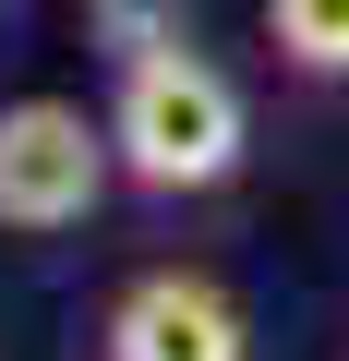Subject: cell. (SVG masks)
<instances>
[{
    "mask_svg": "<svg viewBox=\"0 0 349 361\" xmlns=\"http://www.w3.org/2000/svg\"><path fill=\"white\" fill-rule=\"evenodd\" d=\"M121 180V145H109V109L85 97H0V229L25 241H61L109 205Z\"/></svg>",
    "mask_w": 349,
    "mask_h": 361,
    "instance_id": "cell-2",
    "label": "cell"
},
{
    "mask_svg": "<svg viewBox=\"0 0 349 361\" xmlns=\"http://www.w3.org/2000/svg\"><path fill=\"white\" fill-rule=\"evenodd\" d=\"M109 145H121V180L133 193H217L253 145V109L241 85L193 49V37H157L133 61H109Z\"/></svg>",
    "mask_w": 349,
    "mask_h": 361,
    "instance_id": "cell-1",
    "label": "cell"
},
{
    "mask_svg": "<svg viewBox=\"0 0 349 361\" xmlns=\"http://www.w3.org/2000/svg\"><path fill=\"white\" fill-rule=\"evenodd\" d=\"M97 361H253V313L205 265H145L97 313Z\"/></svg>",
    "mask_w": 349,
    "mask_h": 361,
    "instance_id": "cell-3",
    "label": "cell"
},
{
    "mask_svg": "<svg viewBox=\"0 0 349 361\" xmlns=\"http://www.w3.org/2000/svg\"><path fill=\"white\" fill-rule=\"evenodd\" d=\"M265 49L301 85H349V0H265Z\"/></svg>",
    "mask_w": 349,
    "mask_h": 361,
    "instance_id": "cell-4",
    "label": "cell"
}]
</instances>
